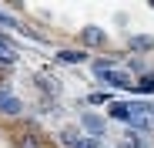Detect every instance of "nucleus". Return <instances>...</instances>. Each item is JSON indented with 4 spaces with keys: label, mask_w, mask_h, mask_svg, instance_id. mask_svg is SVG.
Instances as JSON below:
<instances>
[{
    "label": "nucleus",
    "mask_w": 154,
    "mask_h": 148,
    "mask_svg": "<svg viewBox=\"0 0 154 148\" xmlns=\"http://www.w3.org/2000/svg\"><path fill=\"white\" fill-rule=\"evenodd\" d=\"M17 61V51L14 47H0V64H14Z\"/></svg>",
    "instance_id": "7"
},
{
    "label": "nucleus",
    "mask_w": 154,
    "mask_h": 148,
    "mask_svg": "<svg viewBox=\"0 0 154 148\" xmlns=\"http://www.w3.org/2000/svg\"><path fill=\"white\" fill-rule=\"evenodd\" d=\"M111 114H114V118H127V114H131V108H127V105H114Z\"/></svg>",
    "instance_id": "11"
},
{
    "label": "nucleus",
    "mask_w": 154,
    "mask_h": 148,
    "mask_svg": "<svg viewBox=\"0 0 154 148\" xmlns=\"http://www.w3.org/2000/svg\"><path fill=\"white\" fill-rule=\"evenodd\" d=\"M84 125H87L91 131H100V128H104V121H100V118H94V114H84Z\"/></svg>",
    "instance_id": "9"
},
{
    "label": "nucleus",
    "mask_w": 154,
    "mask_h": 148,
    "mask_svg": "<svg viewBox=\"0 0 154 148\" xmlns=\"http://www.w3.org/2000/svg\"><path fill=\"white\" fill-rule=\"evenodd\" d=\"M17 148H40L37 135H17Z\"/></svg>",
    "instance_id": "4"
},
{
    "label": "nucleus",
    "mask_w": 154,
    "mask_h": 148,
    "mask_svg": "<svg viewBox=\"0 0 154 148\" xmlns=\"http://www.w3.org/2000/svg\"><path fill=\"white\" fill-rule=\"evenodd\" d=\"M0 111H4V114H17V111H20V101H17V98H10L4 88H0Z\"/></svg>",
    "instance_id": "2"
},
{
    "label": "nucleus",
    "mask_w": 154,
    "mask_h": 148,
    "mask_svg": "<svg viewBox=\"0 0 154 148\" xmlns=\"http://www.w3.org/2000/svg\"><path fill=\"white\" fill-rule=\"evenodd\" d=\"M60 61H64V64H77V61H84V54H81V51H64Z\"/></svg>",
    "instance_id": "8"
},
{
    "label": "nucleus",
    "mask_w": 154,
    "mask_h": 148,
    "mask_svg": "<svg viewBox=\"0 0 154 148\" xmlns=\"http://www.w3.org/2000/svg\"><path fill=\"white\" fill-rule=\"evenodd\" d=\"M60 138H64V145H70V148H84V141L77 138V131H70V128H67V131H64Z\"/></svg>",
    "instance_id": "5"
},
{
    "label": "nucleus",
    "mask_w": 154,
    "mask_h": 148,
    "mask_svg": "<svg viewBox=\"0 0 154 148\" xmlns=\"http://www.w3.org/2000/svg\"><path fill=\"white\" fill-rule=\"evenodd\" d=\"M137 88H141V91H154V78H151V74H147V78H141Z\"/></svg>",
    "instance_id": "12"
},
{
    "label": "nucleus",
    "mask_w": 154,
    "mask_h": 148,
    "mask_svg": "<svg viewBox=\"0 0 154 148\" xmlns=\"http://www.w3.org/2000/svg\"><path fill=\"white\" fill-rule=\"evenodd\" d=\"M100 78H104L107 84H114V88H131V78H127V74H121V71H104Z\"/></svg>",
    "instance_id": "1"
},
{
    "label": "nucleus",
    "mask_w": 154,
    "mask_h": 148,
    "mask_svg": "<svg viewBox=\"0 0 154 148\" xmlns=\"http://www.w3.org/2000/svg\"><path fill=\"white\" fill-rule=\"evenodd\" d=\"M131 47H137V51H151L154 40H151V37H131Z\"/></svg>",
    "instance_id": "6"
},
{
    "label": "nucleus",
    "mask_w": 154,
    "mask_h": 148,
    "mask_svg": "<svg viewBox=\"0 0 154 148\" xmlns=\"http://www.w3.org/2000/svg\"><path fill=\"white\" fill-rule=\"evenodd\" d=\"M40 88H44V91H50V94H57V91H60V84H57L54 78H40Z\"/></svg>",
    "instance_id": "10"
},
{
    "label": "nucleus",
    "mask_w": 154,
    "mask_h": 148,
    "mask_svg": "<svg viewBox=\"0 0 154 148\" xmlns=\"http://www.w3.org/2000/svg\"><path fill=\"white\" fill-rule=\"evenodd\" d=\"M151 7H154V0H151Z\"/></svg>",
    "instance_id": "14"
},
{
    "label": "nucleus",
    "mask_w": 154,
    "mask_h": 148,
    "mask_svg": "<svg viewBox=\"0 0 154 148\" xmlns=\"http://www.w3.org/2000/svg\"><path fill=\"white\" fill-rule=\"evenodd\" d=\"M0 24H7V27H10V24H14V20H10V17H4V14H0Z\"/></svg>",
    "instance_id": "13"
},
{
    "label": "nucleus",
    "mask_w": 154,
    "mask_h": 148,
    "mask_svg": "<svg viewBox=\"0 0 154 148\" xmlns=\"http://www.w3.org/2000/svg\"><path fill=\"white\" fill-rule=\"evenodd\" d=\"M84 44H104V31H97V27H84Z\"/></svg>",
    "instance_id": "3"
}]
</instances>
